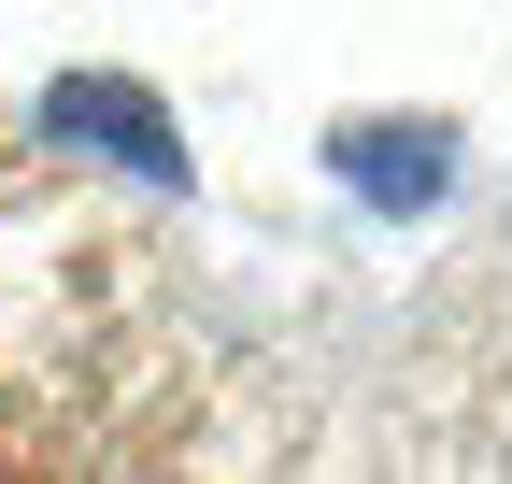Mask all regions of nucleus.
Returning a JSON list of instances; mask_svg holds the SVG:
<instances>
[{"label":"nucleus","instance_id":"f03ea898","mask_svg":"<svg viewBox=\"0 0 512 484\" xmlns=\"http://www.w3.org/2000/svg\"><path fill=\"white\" fill-rule=\"evenodd\" d=\"M43 129L57 143H100V157H128L143 186H185V143H171V114L128 86V72H57L43 86Z\"/></svg>","mask_w":512,"mask_h":484},{"label":"nucleus","instance_id":"f257e3e1","mask_svg":"<svg viewBox=\"0 0 512 484\" xmlns=\"http://www.w3.org/2000/svg\"><path fill=\"white\" fill-rule=\"evenodd\" d=\"M328 157H342V186L370 214H427L456 186V129L441 114H356V129H328Z\"/></svg>","mask_w":512,"mask_h":484}]
</instances>
